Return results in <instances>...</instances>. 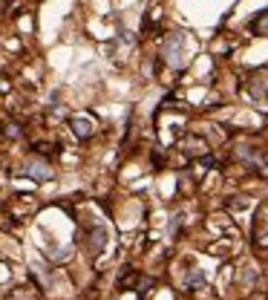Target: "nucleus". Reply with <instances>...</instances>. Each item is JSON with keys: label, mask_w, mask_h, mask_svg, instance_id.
<instances>
[{"label": "nucleus", "mask_w": 268, "mask_h": 300, "mask_svg": "<svg viewBox=\"0 0 268 300\" xmlns=\"http://www.w3.org/2000/svg\"><path fill=\"white\" fill-rule=\"evenodd\" d=\"M251 26H254L256 32H268V15H265V18H256V21L251 23Z\"/></svg>", "instance_id": "nucleus-8"}, {"label": "nucleus", "mask_w": 268, "mask_h": 300, "mask_svg": "<svg viewBox=\"0 0 268 300\" xmlns=\"http://www.w3.org/2000/svg\"><path fill=\"white\" fill-rule=\"evenodd\" d=\"M72 130H75L78 138H87V136H93L95 124H93V118H87V115H75L72 118Z\"/></svg>", "instance_id": "nucleus-3"}, {"label": "nucleus", "mask_w": 268, "mask_h": 300, "mask_svg": "<svg viewBox=\"0 0 268 300\" xmlns=\"http://www.w3.org/2000/svg\"><path fill=\"white\" fill-rule=\"evenodd\" d=\"M202 280H205V274H202L199 268H190V271H187V283H190V286H199Z\"/></svg>", "instance_id": "nucleus-7"}, {"label": "nucleus", "mask_w": 268, "mask_h": 300, "mask_svg": "<svg viewBox=\"0 0 268 300\" xmlns=\"http://www.w3.org/2000/svg\"><path fill=\"white\" fill-rule=\"evenodd\" d=\"M182 52H185V35L182 32L167 35L162 44V58L170 67H182Z\"/></svg>", "instance_id": "nucleus-1"}, {"label": "nucleus", "mask_w": 268, "mask_h": 300, "mask_svg": "<svg viewBox=\"0 0 268 300\" xmlns=\"http://www.w3.org/2000/svg\"><path fill=\"white\" fill-rule=\"evenodd\" d=\"M248 90H251V95H254V98H262V95H265V78H262V75H254Z\"/></svg>", "instance_id": "nucleus-6"}, {"label": "nucleus", "mask_w": 268, "mask_h": 300, "mask_svg": "<svg viewBox=\"0 0 268 300\" xmlns=\"http://www.w3.org/2000/svg\"><path fill=\"white\" fill-rule=\"evenodd\" d=\"M107 240H110V231L107 228H93L87 234V251L93 254V257H98L107 248Z\"/></svg>", "instance_id": "nucleus-2"}, {"label": "nucleus", "mask_w": 268, "mask_h": 300, "mask_svg": "<svg viewBox=\"0 0 268 300\" xmlns=\"http://www.w3.org/2000/svg\"><path fill=\"white\" fill-rule=\"evenodd\" d=\"M254 237L259 245H265L268 242V205L262 208V214L256 217V225H254Z\"/></svg>", "instance_id": "nucleus-4"}, {"label": "nucleus", "mask_w": 268, "mask_h": 300, "mask_svg": "<svg viewBox=\"0 0 268 300\" xmlns=\"http://www.w3.org/2000/svg\"><path fill=\"white\" fill-rule=\"evenodd\" d=\"M24 171L29 173V176H35V179H49V176H52V173H49V168H47V165H41V162H38V159H26Z\"/></svg>", "instance_id": "nucleus-5"}]
</instances>
